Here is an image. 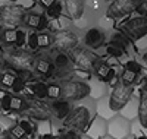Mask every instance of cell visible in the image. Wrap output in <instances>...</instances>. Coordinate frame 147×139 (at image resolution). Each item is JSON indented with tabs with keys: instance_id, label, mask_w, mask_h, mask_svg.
Returning a JSON list of instances; mask_svg holds the SVG:
<instances>
[{
	"instance_id": "obj_22",
	"label": "cell",
	"mask_w": 147,
	"mask_h": 139,
	"mask_svg": "<svg viewBox=\"0 0 147 139\" xmlns=\"http://www.w3.org/2000/svg\"><path fill=\"white\" fill-rule=\"evenodd\" d=\"M52 47V34L49 32H37V48L38 50H46Z\"/></svg>"
},
{
	"instance_id": "obj_48",
	"label": "cell",
	"mask_w": 147,
	"mask_h": 139,
	"mask_svg": "<svg viewBox=\"0 0 147 139\" xmlns=\"http://www.w3.org/2000/svg\"><path fill=\"white\" fill-rule=\"evenodd\" d=\"M34 2H37V0H34Z\"/></svg>"
},
{
	"instance_id": "obj_4",
	"label": "cell",
	"mask_w": 147,
	"mask_h": 139,
	"mask_svg": "<svg viewBox=\"0 0 147 139\" xmlns=\"http://www.w3.org/2000/svg\"><path fill=\"white\" fill-rule=\"evenodd\" d=\"M27 100V108L22 113V116H27L28 119H34L38 122H46L52 119L50 104L46 100H40L35 97L25 98Z\"/></svg>"
},
{
	"instance_id": "obj_46",
	"label": "cell",
	"mask_w": 147,
	"mask_h": 139,
	"mask_svg": "<svg viewBox=\"0 0 147 139\" xmlns=\"http://www.w3.org/2000/svg\"><path fill=\"white\" fill-rule=\"evenodd\" d=\"M0 32H2V27H0ZM0 45H2V44H0Z\"/></svg>"
},
{
	"instance_id": "obj_38",
	"label": "cell",
	"mask_w": 147,
	"mask_h": 139,
	"mask_svg": "<svg viewBox=\"0 0 147 139\" xmlns=\"http://www.w3.org/2000/svg\"><path fill=\"white\" fill-rule=\"evenodd\" d=\"M38 139H57V138L53 136V135H44V136H40Z\"/></svg>"
},
{
	"instance_id": "obj_29",
	"label": "cell",
	"mask_w": 147,
	"mask_h": 139,
	"mask_svg": "<svg viewBox=\"0 0 147 139\" xmlns=\"http://www.w3.org/2000/svg\"><path fill=\"white\" fill-rule=\"evenodd\" d=\"M106 53H107L109 56H112V57L119 59V57H122L124 54H127V50L121 48L119 45H115V44H112V43H109V44L106 45Z\"/></svg>"
},
{
	"instance_id": "obj_43",
	"label": "cell",
	"mask_w": 147,
	"mask_h": 139,
	"mask_svg": "<svg viewBox=\"0 0 147 139\" xmlns=\"http://www.w3.org/2000/svg\"><path fill=\"white\" fill-rule=\"evenodd\" d=\"M137 139H147V136H138Z\"/></svg>"
},
{
	"instance_id": "obj_9",
	"label": "cell",
	"mask_w": 147,
	"mask_h": 139,
	"mask_svg": "<svg viewBox=\"0 0 147 139\" xmlns=\"http://www.w3.org/2000/svg\"><path fill=\"white\" fill-rule=\"evenodd\" d=\"M78 45V35L72 31L62 29L52 34V47L56 51L60 53H68L71 48Z\"/></svg>"
},
{
	"instance_id": "obj_26",
	"label": "cell",
	"mask_w": 147,
	"mask_h": 139,
	"mask_svg": "<svg viewBox=\"0 0 147 139\" xmlns=\"http://www.w3.org/2000/svg\"><path fill=\"white\" fill-rule=\"evenodd\" d=\"M62 12H63L62 3H60L59 0H56V2L46 10V16H49L50 19H59L60 15H62Z\"/></svg>"
},
{
	"instance_id": "obj_40",
	"label": "cell",
	"mask_w": 147,
	"mask_h": 139,
	"mask_svg": "<svg viewBox=\"0 0 147 139\" xmlns=\"http://www.w3.org/2000/svg\"><path fill=\"white\" fill-rule=\"evenodd\" d=\"M143 90L147 91V75H146V78H144V88H143Z\"/></svg>"
},
{
	"instance_id": "obj_2",
	"label": "cell",
	"mask_w": 147,
	"mask_h": 139,
	"mask_svg": "<svg viewBox=\"0 0 147 139\" xmlns=\"http://www.w3.org/2000/svg\"><path fill=\"white\" fill-rule=\"evenodd\" d=\"M62 95L60 98L65 101H80L90 95V85L84 81L78 79H62L59 82Z\"/></svg>"
},
{
	"instance_id": "obj_16",
	"label": "cell",
	"mask_w": 147,
	"mask_h": 139,
	"mask_svg": "<svg viewBox=\"0 0 147 139\" xmlns=\"http://www.w3.org/2000/svg\"><path fill=\"white\" fill-rule=\"evenodd\" d=\"M50 111H52V117H55L56 120H60L63 122L66 119V116L69 114V111L72 110L71 108V103L69 101H65V100H55V101H50Z\"/></svg>"
},
{
	"instance_id": "obj_30",
	"label": "cell",
	"mask_w": 147,
	"mask_h": 139,
	"mask_svg": "<svg viewBox=\"0 0 147 139\" xmlns=\"http://www.w3.org/2000/svg\"><path fill=\"white\" fill-rule=\"evenodd\" d=\"M16 75V73H15ZM27 88V84L24 82L21 78H18L16 76V79H15V82H13V85H12V88H10V91H12V94H16V95H19L24 90Z\"/></svg>"
},
{
	"instance_id": "obj_12",
	"label": "cell",
	"mask_w": 147,
	"mask_h": 139,
	"mask_svg": "<svg viewBox=\"0 0 147 139\" xmlns=\"http://www.w3.org/2000/svg\"><path fill=\"white\" fill-rule=\"evenodd\" d=\"M32 72L41 78H52L55 75V66L52 59H49L43 54H34Z\"/></svg>"
},
{
	"instance_id": "obj_18",
	"label": "cell",
	"mask_w": 147,
	"mask_h": 139,
	"mask_svg": "<svg viewBox=\"0 0 147 139\" xmlns=\"http://www.w3.org/2000/svg\"><path fill=\"white\" fill-rule=\"evenodd\" d=\"M18 28H3L0 32V44L3 47H15L16 45Z\"/></svg>"
},
{
	"instance_id": "obj_31",
	"label": "cell",
	"mask_w": 147,
	"mask_h": 139,
	"mask_svg": "<svg viewBox=\"0 0 147 139\" xmlns=\"http://www.w3.org/2000/svg\"><path fill=\"white\" fill-rule=\"evenodd\" d=\"M110 43L115 44V45H119L121 48H124L127 50V45H128V38L127 37H124L122 34H116L112 37V40H110Z\"/></svg>"
},
{
	"instance_id": "obj_25",
	"label": "cell",
	"mask_w": 147,
	"mask_h": 139,
	"mask_svg": "<svg viewBox=\"0 0 147 139\" xmlns=\"http://www.w3.org/2000/svg\"><path fill=\"white\" fill-rule=\"evenodd\" d=\"M5 133L7 135L9 139H30V136L18 126V123H16V124H12Z\"/></svg>"
},
{
	"instance_id": "obj_7",
	"label": "cell",
	"mask_w": 147,
	"mask_h": 139,
	"mask_svg": "<svg viewBox=\"0 0 147 139\" xmlns=\"http://www.w3.org/2000/svg\"><path fill=\"white\" fill-rule=\"evenodd\" d=\"M121 34L131 41H138L147 35V18L136 16L128 19L121 27Z\"/></svg>"
},
{
	"instance_id": "obj_35",
	"label": "cell",
	"mask_w": 147,
	"mask_h": 139,
	"mask_svg": "<svg viewBox=\"0 0 147 139\" xmlns=\"http://www.w3.org/2000/svg\"><path fill=\"white\" fill-rule=\"evenodd\" d=\"M124 67L131 69V70H136V72H138V73H140V72H141V69H143V66L140 65L138 61H136V60H129V61H127Z\"/></svg>"
},
{
	"instance_id": "obj_21",
	"label": "cell",
	"mask_w": 147,
	"mask_h": 139,
	"mask_svg": "<svg viewBox=\"0 0 147 139\" xmlns=\"http://www.w3.org/2000/svg\"><path fill=\"white\" fill-rule=\"evenodd\" d=\"M138 75L140 73L136 72V70H131V69L124 67V70H122V73H121V82L125 84V85H129V86H134L137 84Z\"/></svg>"
},
{
	"instance_id": "obj_11",
	"label": "cell",
	"mask_w": 147,
	"mask_h": 139,
	"mask_svg": "<svg viewBox=\"0 0 147 139\" xmlns=\"http://www.w3.org/2000/svg\"><path fill=\"white\" fill-rule=\"evenodd\" d=\"M0 108L5 113H19V114H22L27 108V100L21 95L6 92L0 98Z\"/></svg>"
},
{
	"instance_id": "obj_45",
	"label": "cell",
	"mask_w": 147,
	"mask_h": 139,
	"mask_svg": "<svg viewBox=\"0 0 147 139\" xmlns=\"http://www.w3.org/2000/svg\"><path fill=\"white\" fill-rule=\"evenodd\" d=\"M3 133V130H2V126H0V135H2Z\"/></svg>"
},
{
	"instance_id": "obj_6",
	"label": "cell",
	"mask_w": 147,
	"mask_h": 139,
	"mask_svg": "<svg viewBox=\"0 0 147 139\" xmlns=\"http://www.w3.org/2000/svg\"><path fill=\"white\" fill-rule=\"evenodd\" d=\"M132 91H134V86L125 85V84H122L121 81H118L113 85V90H112L110 97H109V108L112 111L122 110L128 104V101H129V98L132 95Z\"/></svg>"
},
{
	"instance_id": "obj_20",
	"label": "cell",
	"mask_w": 147,
	"mask_h": 139,
	"mask_svg": "<svg viewBox=\"0 0 147 139\" xmlns=\"http://www.w3.org/2000/svg\"><path fill=\"white\" fill-rule=\"evenodd\" d=\"M138 122L143 128H147V91H140V103H138Z\"/></svg>"
},
{
	"instance_id": "obj_44",
	"label": "cell",
	"mask_w": 147,
	"mask_h": 139,
	"mask_svg": "<svg viewBox=\"0 0 147 139\" xmlns=\"http://www.w3.org/2000/svg\"><path fill=\"white\" fill-rule=\"evenodd\" d=\"M9 2H10V3H15V2H18V0H9Z\"/></svg>"
},
{
	"instance_id": "obj_41",
	"label": "cell",
	"mask_w": 147,
	"mask_h": 139,
	"mask_svg": "<svg viewBox=\"0 0 147 139\" xmlns=\"http://www.w3.org/2000/svg\"><path fill=\"white\" fill-rule=\"evenodd\" d=\"M0 139H9V138H7V135H6V133L3 132L2 135H0Z\"/></svg>"
},
{
	"instance_id": "obj_33",
	"label": "cell",
	"mask_w": 147,
	"mask_h": 139,
	"mask_svg": "<svg viewBox=\"0 0 147 139\" xmlns=\"http://www.w3.org/2000/svg\"><path fill=\"white\" fill-rule=\"evenodd\" d=\"M27 44H28V47H30L31 51L38 50V48H37V32H31V34L27 37Z\"/></svg>"
},
{
	"instance_id": "obj_36",
	"label": "cell",
	"mask_w": 147,
	"mask_h": 139,
	"mask_svg": "<svg viewBox=\"0 0 147 139\" xmlns=\"http://www.w3.org/2000/svg\"><path fill=\"white\" fill-rule=\"evenodd\" d=\"M80 135H81V133H78V132H75V130H68V132H65L62 136H59L57 139H80Z\"/></svg>"
},
{
	"instance_id": "obj_23",
	"label": "cell",
	"mask_w": 147,
	"mask_h": 139,
	"mask_svg": "<svg viewBox=\"0 0 147 139\" xmlns=\"http://www.w3.org/2000/svg\"><path fill=\"white\" fill-rule=\"evenodd\" d=\"M31 91L35 98L40 100H47V84L38 81V82H32L31 85Z\"/></svg>"
},
{
	"instance_id": "obj_17",
	"label": "cell",
	"mask_w": 147,
	"mask_h": 139,
	"mask_svg": "<svg viewBox=\"0 0 147 139\" xmlns=\"http://www.w3.org/2000/svg\"><path fill=\"white\" fill-rule=\"evenodd\" d=\"M53 66H55V75H60L63 76L65 73L71 72L72 70V61L69 59V56L66 53H60V51H56V56L53 57Z\"/></svg>"
},
{
	"instance_id": "obj_39",
	"label": "cell",
	"mask_w": 147,
	"mask_h": 139,
	"mask_svg": "<svg viewBox=\"0 0 147 139\" xmlns=\"http://www.w3.org/2000/svg\"><path fill=\"white\" fill-rule=\"evenodd\" d=\"M5 70H6V67H5V65H3V63H2V61H0V75H2V73H3Z\"/></svg>"
},
{
	"instance_id": "obj_3",
	"label": "cell",
	"mask_w": 147,
	"mask_h": 139,
	"mask_svg": "<svg viewBox=\"0 0 147 139\" xmlns=\"http://www.w3.org/2000/svg\"><path fill=\"white\" fill-rule=\"evenodd\" d=\"M91 122V111L87 107H77L69 111V114L66 116V119L63 120L65 128H68L69 130H75L78 133L87 130L88 124Z\"/></svg>"
},
{
	"instance_id": "obj_24",
	"label": "cell",
	"mask_w": 147,
	"mask_h": 139,
	"mask_svg": "<svg viewBox=\"0 0 147 139\" xmlns=\"http://www.w3.org/2000/svg\"><path fill=\"white\" fill-rule=\"evenodd\" d=\"M15 79H16V75L6 69L2 75H0V86H2L3 90H10L13 82H15Z\"/></svg>"
},
{
	"instance_id": "obj_37",
	"label": "cell",
	"mask_w": 147,
	"mask_h": 139,
	"mask_svg": "<svg viewBox=\"0 0 147 139\" xmlns=\"http://www.w3.org/2000/svg\"><path fill=\"white\" fill-rule=\"evenodd\" d=\"M55 2H56V0H37V3H38V5H40V6L44 9V10H47V9L50 7V6H52Z\"/></svg>"
},
{
	"instance_id": "obj_14",
	"label": "cell",
	"mask_w": 147,
	"mask_h": 139,
	"mask_svg": "<svg viewBox=\"0 0 147 139\" xmlns=\"http://www.w3.org/2000/svg\"><path fill=\"white\" fill-rule=\"evenodd\" d=\"M91 70H93V73L96 75V78L99 79V81H102V82H107V84H109L110 81H112V79L116 76L115 69H113L112 66H110L107 61L102 60L100 57L93 63Z\"/></svg>"
},
{
	"instance_id": "obj_5",
	"label": "cell",
	"mask_w": 147,
	"mask_h": 139,
	"mask_svg": "<svg viewBox=\"0 0 147 139\" xmlns=\"http://www.w3.org/2000/svg\"><path fill=\"white\" fill-rule=\"evenodd\" d=\"M25 9L18 5H3L0 6V23L5 25V28H18L24 22Z\"/></svg>"
},
{
	"instance_id": "obj_10",
	"label": "cell",
	"mask_w": 147,
	"mask_h": 139,
	"mask_svg": "<svg viewBox=\"0 0 147 139\" xmlns=\"http://www.w3.org/2000/svg\"><path fill=\"white\" fill-rule=\"evenodd\" d=\"M140 2L138 0H113L112 3L107 6L106 16L109 19H119L124 18L132 12H136V7Z\"/></svg>"
},
{
	"instance_id": "obj_1",
	"label": "cell",
	"mask_w": 147,
	"mask_h": 139,
	"mask_svg": "<svg viewBox=\"0 0 147 139\" xmlns=\"http://www.w3.org/2000/svg\"><path fill=\"white\" fill-rule=\"evenodd\" d=\"M32 60L34 54L30 50H22L16 47H5L2 50V63L5 67L10 69V72H22V70H32Z\"/></svg>"
},
{
	"instance_id": "obj_13",
	"label": "cell",
	"mask_w": 147,
	"mask_h": 139,
	"mask_svg": "<svg viewBox=\"0 0 147 139\" xmlns=\"http://www.w3.org/2000/svg\"><path fill=\"white\" fill-rule=\"evenodd\" d=\"M22 25H25L27 28L34 29L37 32H41L47 28L49 21H47V16L44 13H38V12H25Z\"/></svg>"
},
{
	"instance_id": "obj_27",
	"label": "cell",
	"mask_w": 147,
	"mask_h": 139,
	"mask_svg": "<svg viewBox=\"0 0 147 139\" xmlns=\"http://www.w3.org/2000/svg\"><path fill=\"white\" fill-rule=\"evenodd\" d=\"M60 95H62V91H60L59 82H56V84H47V98L49 100H50V101L60 100Z\"/></svg>"
},
{
	"instance_id": "obj_34",
	"label": "cell",
	"mask_w": 147,
	"mask_h": 139,
	"mask_svg": "<svg viewBox=\"0 0 147 139\" xmlns=\"http://www.w3.org/2000/svg\"><path fill=\"white\" fill-rule=\"evenodd\" d=\"M136 12L138 13V16H144L147 18V0H144V2H140L136 7Z\"/></svg>"
},
{
	"instance_id": "obj_19",
	"label": "cell",
	"mask_w": 147,
	"mask_h": 139,
	"mask_svg": "<svg viewBox=\"0 0 147 139\" xmlns=\"http://www.w3.org/2000/svg\"><path fill=\"white\" fill-rule=\"evenodd\" d=\"M66 10L72 19H80L84 13V0H65Z\"/></svg>"
},
{
	"instance_id": "obj_32",
	"label": "cell",
	"mask_w": 147,
	"mask_h": 139,
	"mask_svg": "<svg viewBox=\"0 0 147 139\" xmlns=\"http://www.w3.org/2000/svg\"><path fill=\"white\" fill-rule=\"evenodd\" d=\"M16 76H18V78H21L25 84L35 81V73H34L32 70H22V72H16Z\"/></svg>"
},
{
	"instance_id": "obj_8",
	"label": "cell",
	"mask_w": 147,
	"mask_h": 139,
	"mask_svg": "<svg viewBox=\"0 0 147 139\" xmlns=\"http://www.w3.org/2000/svg\"><path fill=\"white\" fill-rule=\"evenodd\" d=\"M66 54L69 56V59H71L74 66H78L80 69L88 70V72L93 67V63L99 59V56H96L91 50L85 48V47H80V45L71 48Z\"/></svg>"
},
{
	"instance_id": "obj_47",
	"label": "cell",
	"mask_w": 147,
	"mask_h": 139,
	"mask_svg": "<svg viewBox=\"0 0 147 139\" xmlns=\"http://www.w3.org/2000/svg\"><path fill=\"white\" fill-rule=\"evenodd\" d=\"M138 2H144V0H138Z\"/></svg>"
},
{
	"instance_id": "obj_28",
	"label": "cell",
	"mask_w": 147,
	"mask_h": 139,
	"mask_svg": "<svg viewBox=\"0 0 147 139\" xmlns=\"http://www.w3.org/2000/svg\"><path fill=\"white\" fill-rule=\"evenodd\" d=\"M18 126L19 128L25 132L30 138L34 135V132H35V126H34V123L31 122V119H27V117H24V119H21L19 122H18Z\"/></svg>"
},
{
	"instance_id": "obj_42",
	"label": "cell",
	"mask_w": 147,
	"mask_h": 139,
	"mask_svg": "<svg viewBox=\"0 0 147 139\" xmlns=\"http://www.w3.org/2000/svg\"><path fill=\"white\" fill-rule=\"evenodd\" d=\"M143 60H144V63H146V65H147V53L143 56Z\"/></svg>"
},
{
	"instance_id": "obj_15",
	"label": "cell",
	"mask_w": 147,
	"mask_h": 139,
	"mask_svg": "<svg viewBox=\"0 0 147 139\" xmlns=\"http://www.w3.org/2000/svg\"><path fill=\"white\" fill-rule=\"evenodd\" d=\"M105 43H106V34L99 28H91L84 35V44H85V48L88 50L100 48L105 45Z\"/></svg>"
}]
</instances>
